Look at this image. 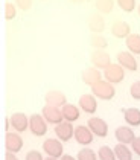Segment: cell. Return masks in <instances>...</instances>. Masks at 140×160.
<instances>
[{
    "instance_id": "6da1fadb",
    "label": "cell",
    "mask_w": 140,
    "mask_h": 160,
    "mask_svg": "<svg viewBox=\"0 0 140 160\" xmlns=\"http://www.w3.org/2000/svg\"><path fill=\"white\" fill-rule=\"evenodd\" d=\"M91 95H94L98 99H102V101H111L116 96V88L111 82L102 79L96 86L91 87Z\"/></svg>"
},
{
    "instance_id": "7a4b0ae2",
    "label": "cell",
    "mask_w": 140,
    "mask_h": 160,
    "mask_svg": "<svg viewBox=\"0 0 140 160\" xmlns=\"http://www.w3.org/2000/svg\"><path fill=\"white\" fill-rule=\"evenodd\" d=\"M104 78H105V81L111 82L113 86L120 84V82L125 79V69H123L120 64L111 62V64L104 70Z\"/></svg>"
},
{
    "instance_id": "3957f363",
    "label": "cell",
    "mask_w": 140,
    "mask_h": 160,
    "mask_svg": "<svg viewBox=\"0 0 140 160\" xmlns=\"http://www.w3.org/2000/svg\"><path fill=\"white\" fill-rule=\"evenodd\" d=\"M43 151L46 152V156L53 157V159H61L64 156V147L63 142L60 139H46L43 143Z\"/></svg>"
},
{
    "instance_id": "277c9868",
    "label": "cell",
    "mask_w": 140,
    "mask_h": 160,
    "mask_svg": "<svg viewBox=\"0 0 140 160\" xmlns=\"http://www.w3.org/2000/svg\"><path fill=\"white\" fill-rule=\"evenodd\" d=\"M29 130H31L32 134L37 136V137L47 134V122L43 118V114L35 113V114L29 116Z\"/></svg>"
},
{
    "instance_id": "5b68a950",
    "label": "cell",
    "mask_w": 140,
    "mask_h": 160,
    "mask_svg": "<svg viewBox=\"0 0 140 160\" xmlns=\"http://www.w3.org/2000/svg\"><path fill=\"white\" fill-rule=\"evenodd\" d=\"M23 137L20 136V133H12V131H8L5 136V149L6 152H20L23 149Z\"/></svg>"
},
{
    "instance_id": "8992f818",
    "label": "cell",
    "mask_w": 140,
    "mask_h": 160,
    "mask_svg": "<svg viewBox=\"0 0 140 160\" xmlns=\"http://www.w3.org/2000/svg\"><path fill=\"white\" fill-rule=\"evenodd\" d=\"M41 114L43 118L46 119L47 123H52V125H60L61 122H64L63 118V110L58 108V107H52V105H44L43 110H41Z\"/></svg>"
},
{
    "instance_id": "52a82bcc",
    "label": "cell",
    "mask_w": 140,
    "mask_h": 160,
    "mask_svg": "<svg viewBox=\"0 0 140 160\" xmlns=\"http://www.w3.org/2000/svg\"><path fill=\"white\" fill-rule=\"evenodd\" d=\"M8 119H9L11 128L15 133H23V131H26L29 128V118L22 111H17V113L11 114Z\"/></svg>"
},
{
    "instance_id": "ba28073f",
    "label": "cell",
    "mask_w": 140,
    "mask_h": 160,
    "mask_svg": "<svg viewBox=\"0 0 140 160\" xmlns=\"http://www.w3.org/2000/svg\"><path fill=\"white\" fill-rule=\"evenodd\" d=\"M87 127L91 130V133L98 137H107L108 136V123L102 118H98V116L90 118L89 122H87Z\"/></svg>"
},
{
    "instance_id": "9c48e42d",
    "label": "cell",
    "mask_w": 140,
    "mask_h": 160,
    "mask_svg": "<svg viewBox=\"0 0 140 160\" xmlns=\"http://www.w3.org/2000/svg\"><path fill=\"white\" fill-rule=\"evenodd\" d=\"M75 128L76 127H73L72 122H65L64 121V122H61L60 125L55 127V136L61 142H69L70 139L75 137Z\"/></svg>"
},
{
    "instance_id": "30bf717a",
    "label": "cell",
    "mask_w": 140,
    "mask_h": 160,
    "mask_svg": "<svg viewBox=\"0 0 140 160\" xmlns=\"http://www.w3.org/2000/svg\"><path fill=\"white\" fill-rule=\"evenodd\" d=\"M93 139H94V134L91 133V130L87 125H78L75 128V140H76V143L82 145V147H89L90 143L93 142Z\"/></svg>"
},
{
    "instance_id": "8fae6325",
    "label": "cell",
    "mask_w": 140,
    "mask_h": 160,
    "mask_svg": "<svg viewBox=\"0 0 140 160\" xmlns=\"http://www.w3.org/2000/svg\"><path fill=\"white\" fill-rule=\"evenodd\" d=\"M117 64H120L125 70H129V72H136L137 70V60L128 50H120L117 53Z\"/></svg>"
},
{
    "instance_id": "7c38bea8",
    "label": "cell",
    "mask_w": 140,
    "mask_h": 160,
    "mask_svg": "<svg viewBox=\"0 0 140 160\" xmlns=\"http://www.w3.org/2000/svg\"><path fill=\"white\" fill-rule=\"evenodd\" d=\"M114 136H116V139H117V142L119 143H123V145H131L134 142V139H136V134H134L133 128L128 127V125L117 127L114 131Z\"/></svg>"
},
{
    "instance_id": "4fadbf2b",
    "label": "cell",
    "mask_w": 140,
    "mask_h": 160,
    "mask_svg": "<svg viewBox=\"0 0 140 160\" xmlns=\"http://www.w3.org/2000/svg\"><path fill=\"white\" fill-rule=\"evenodd\" d=\"M44 101H46V105H52V107H58V108H63L64 105L67 104V98L63 92L60 90H51L46 93L44 96Z\"/></svg>"
},
{
    "instance_id": "5bb4252c",
    "label": "cell",
    "mask_w": 140,
    "mask_h": 160,
    "mask_svg": "<svg viewBox=\"0 0 140 160\" xmlns=\"http://www.w3.org/2000/svg\"><path fill=\"white\" fill-rule=\"evenodd\" d=\"M91 62H93V67L99 69V70H105L110 64H111V58L110 55L102 49H98L93 52L91 55Z\"/></svg>"
},
{
    "instance_id": "9a60e30c",
    "label": "cell",
    "mask_w": 140,
    "mask_h": 160,
    "mask_svg": "<svg viewBox=\"0 0 140 160\" xmlns=\"http://www.w3.org/2000/svg\"><path fill=\"white\" fill-rule=\"evenodd\" d=\"M79 108L87 113V114H94L96 110H98V101H96V96L94 95H90V93H85L79 98Z\"/></svg>"
},
{
    "instance_id": "2e32d148",
    "label": "cell",
    "mask_w": 140,
    "mask_h": 160,
    "mask_svg": "<svg viewBox=\"0 0 140 160\" xmlns=\"http://www.w3.org/2000/svg\"><path fill=\"white\" fill-rule=\"evenodd\" d=\"M82 81L90 87L96 86L99 81H102L101 70L96 69V67H89V69H85V70L82 72Z\"/></svg>"
},
{
    "instance_id": "e0dca14e",
    "label": "cell",
    "mask_w": 140,
    "mask_h": 160,
    "mask_svg": "<svg viewBox=\"0 0 140 160\" xmlns=\"http://www.w3.org/2000/svg\"><path fill=\"white\" fill-rule=\"evenodd\" d=\"M111 34L116 38H125L127 40L131 35V26L128 25L127 22H123V20H119V22H116L114 25L111 26Z\"/></svg>"
},
{
    "instance_id": "ac0fdd59",
    "label": "cell",
    "mask_w": 140,
    "mask_h": 160,
    "mask_svg": "<svg viewBox=\"0 0 140 160\" xmlns=\"http://www.w3.org/2000/svg\"><path fill=\"white\" fill-rule=\"evenodd\" d=\"M63 118L65 122H76L78 119H79V114H81V111H79V107H76L75 104H65L63 108Z\"/></svg>"
},
{
    "instance_id": "d6986e66",
    "label": "cell",
    "mask_w": 140,
    "mask_h": 160,
    "mask_svg": "<svg viewBox=\"0 0 140 160\" xmlns=\"http://www.w3.org/2000/svg\"><path fill=\"white\" fill-rule=\"evenodd\" d=\"M123 119L128 127H139L140 125V110L136 107H131L123 110Z\"/></svg>"
},
{
    "instance_id": "ffe728a7",
    "label": "cell",
    "mask_w": 140,
    "mask_h": 160,
    "mask_svg": "<svg viewBox=\"0 0 140 160\" xmlns=\"http://www.w3.org/2000/svg\"><path fill=\"white\" fill-rule=\"evenodd\" d=\"M114 154L117 160H133V149L128 148V145H123V143H117L114 147Z\"/></svg>"
},
{
    "instance_id": "44dd1931",
    "label": "cell",
    "mask_w": 140,
    "mask_h": 160,
    "mask_svg": "<svg viewBox=\"0 0 140 160\" xmlns=\"http://www.w3.org/2000/svg\"><path fill=\"white\" fill-rule=\"evenodd\" d=\"M127 49L133 55H140V35L139 34H131L127 38Z\"/></svg>"
},
{
    "instance_id": "7402d4cb",
    "label": "cell",
    "mask_w": 140,
    "mask_h": 160,
    "mask_svg": "<svg viewBox=\"0 0 140 160\" xmlns=\"http://www.w3.org/2000/svg\"><path fill=\"white\" fill-rule=\"evenodd\" d=\"M98 157L99 160H117L114 154V149H111L110 147H107V145H104L98 149Z\"/></svg>"
},
{
    "instance_id": "603a6c76",
    "label": "cell",
    "mask_w": 140,
    "mask_h": 160,
    "mask_svg": "<svg viewBox=\"0 0 140 160\" xmlns=\"http://www.w3.org/2000/svg\"><path fill=\"white\" fill-rule=\"evenodd\" d=\"M114 6V0H96V9L101 14H110Z\"/></svg>"
},
{
    "instance_id": "cb8c5ba5",
    "label": "cell",
    "mask_w": 140,
    "mask_h": 160,
    "mask_svg": "<svg viewBox=\"0 0 140 160\" xmlns=\"http://www.w3.org/2000/svg\"><path fill=\"white\" fill-rule=\"evenodd\" d=\"M78 160H99L98 157V152H94L91 148H87L84 147L79 152H78Z\"/></svg>"
},
{
    "instance_id": "d4e9b609",
    "label": "cell",
    "mask_w": 140,
    "mask_h": 160,
    "mask_svg": "<svg viewBox=\"0 0 140 160\" xmlns=\"http://www.w3.org/2000/svg\"><path fill=\"white\" fill-rule=\"evenodd\" d=\"M90 29L94 34H99L104 29V20H102L101 15H91L90 17Z\"/></svg>"
},
{
    "instance_id": "484cf974",
    "label": "cell",
    "mask_w": 140,
    "mask_h": 160,
    "mask_svg": "<svg viewBox=\"0 0 140 160\" xmlns=\"http://www.w3.org/2000/svg\"><path fill=\"white\" fill-rule=\"evenodd\" d=\"M116 3L123 12H133L136 9V0H116Z\"/></svg>"
},
{
    "instance_id": "4316f807",
    "label": "cell",
    "mask_w": 140,
    "mask_h": 160,
    "mask_svg": "<svg viewBox=\"0 0 140 160\" xmlns=\"http://www.w3.org/2000/svg\"><path fill=\"white\" fill-rule=\"evenodd\" d=\"M15 15H17V6L14 3H11V2H8L5 5V18L6 20H12Z\"/></svg>"
},
{
    "instance_id": "83f0119b",
    "label": "cell",
    "mask_w": 140,
    "mask_h": 160,
    "mask_svg": "<svg viewBox=\"0 0 140 160\" xmlns=\"http://www.w3.org/2000/svg\"><path fill=\"white\" fill-rule=\"evenodd\" d=\"M129 95H131L133 99L140 101V81H136V82L131 84V87H129Z\"/></svg>"
},
{
    "instance_id": "f1b7e54d",
    "label": "cell",
    "mask_w": 140,
    "mask_h": 160,
    "mask_svg": "<svg viewBox=\"0 0 140 160\" xmlns=\"http://www.w3.org/2000/svg\"><path fill=\"white\" fill-rule=\"evenodd\" d=\"M25 160H44V157L41 156L40 151H37V149H31V151L26 152Z\"/></svg>"
},
{
    "instance_id": "f546056e",
    "label": "cell",
    "mask_w": 140,
    "mask_h": 160,
    "mask_svg": "<svg viewBox=\"0 0 140 160\" xmlns=\"http://www.w3.org/2000/svg\"><path fill=\"white\" fill-rule=\"evenodd\" d=\"M15 6L22 11H27L32 6V0H15Z\"/></svg>"
},
{
    "instance_id": "4dcf8cb0",
    "label": "cell",
    "mask_w": 140,
    "mask_h": 160,
    "mask_svg": "<svg viewBox=\"0 0 140 160\" xmlns=\"http://www.w3.org/2000/svg\"><path fill=\"white\" fill-rule=\"evenodd\" d=\"M91 43L98 48V49H104L105 46H107V41H105V38L99 37V35H94V37L91 38Z\"/></svg>"
},
{
    "instance_id": "1f68e13d",
    "label": "cell",
    "mask_w": 140,
    "mask_h": 160,
    "mask_svg": "<svg viewBox=\"0 0 140 160\" xmlns=\"http://www.w3.org/2000/svg\"><path fill=\"white\" fill-rule=\"evenodd\" d=\"M131 149H133V152H134L136 156H139L140 157V136L139 137H136L134 142L131 143Z\"/></svg>"
},
{
    "instance_id": "d6a6232c",
    "label": "cell",
    "mask_w": 140,
    "mask_h": 160,
    "mask_svg": "<svg viewBox=\"0 0 140 160\" xmlns=\"http://www.w3.org/2000/svg\"><path fill=\"white\" fill-rule=\"evenodd\" d=\"M5 160H18V157L14 152H6L5 154Z\"/></svg>"
},
{
    "instance_id": "836d02e7",
    "label": "cell",
    "mask_w": 140,
    "mask_h": 160,
    "mask_svg": "<svg viewBox=\"0 0 140 160\" xmlns=\"http://www.w3.org/2000/svg\"><path fill=\"white\" fill-rule=\"evenodd\" d=\"M60 160H78V159L75 157V156H70V154H64V156H63V157H61Z\"/></svg>"
},
{
    "instance_id": "e575fe53",
    "label": "cell",
    "mask_w": 140,
    "mask_h": 160,
    "mask_svg": "<svg viewBox=\"0 0 140 160\" xmlns=\"http://www.w3.org/2000/svg\"><path fill=\"white\" fill-rule=\"evenodd\" d=\"M44 160H58V159H53V157H46Z\"/></svg>"
},
{
    "instance_id": "d590c367",
    "label": "cell",
    "mask_w": 140,
    "mask_h": 160,
    "mask_svg": "<svg viewBox=\"0 0 140 160\" xmlns=\"http://www.w3.org/2000/svg\"><path fill=\"white\" fill-rule=\"evenodd\" d=\"M139 15H140V5H139Z\"/></svg>"
}]
</instances>
